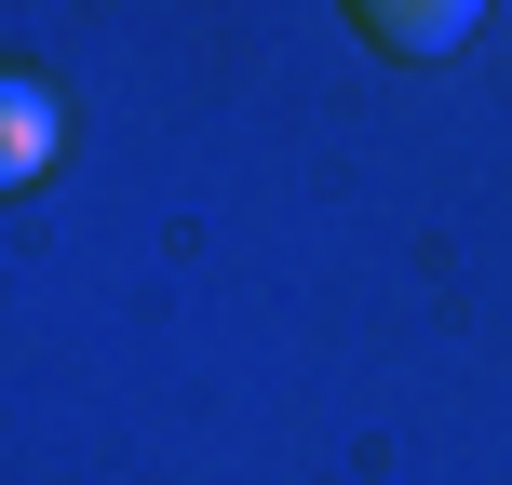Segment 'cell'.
Returning <instances> with one entry per match:
<instances>
[{"label": "cell", "mask_w": 512, "mask_h": 485, "mask_svg": "<svg viewBox=\"0 0 512 485\" xmlns=\"http://www.w3.org/2000/svg\"><path fill=\"white\" fill-rule=\"evenodd\" d=\"M54 149H68V108H54V81L0 68V189H41Z\"/></svg>", "instance_id": "cell-1"}, {"label": "cell", "mask_w": 512, "mask_h": 485, "mask_svg": "<svg viewBox=\"0 0 512 485\" xmlns=\"http://www.w3.org/2000/svg\"><path fill=\"white\" fill-rule=\"evenodd\" d=\"M351 27L378 54H459L472 27H486V0H351Z\"/></svg>", "instance_id": "cell-2"}]
</instances>
